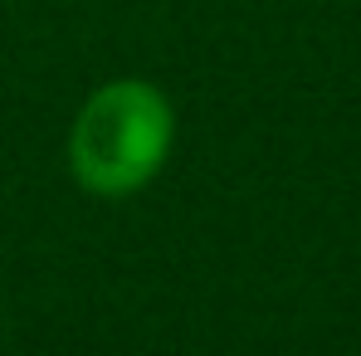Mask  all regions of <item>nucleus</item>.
I'll return each mask as SVG.
<instances>
[{
  "label": "nucleus",
  "mask_w": 361,
  "mask_h": 356,
  "mask_svg": "<svg viewBox=\"0 0 361 356\" xmlns=\"http://www.w3.org/2000/svg\"><path fill=\"white\" fill-rule=\"evenodd\" d=\"M176 142V113L147 78L103 83L73 118L68 171L93 195H132L166 166Z\"/></svg>",
  "instance_id": "1"
}]
</instances>
